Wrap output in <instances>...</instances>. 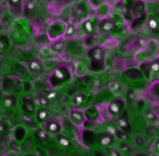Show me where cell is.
<instances>
[{
    "mask_svg": "<svg viewBox=\"0 0 159 156\" xmlns=\"http://www.w3.org/2000/svg\"><path fill=\"white\" fill-rule=\"evenodd\" d=\"M72 80V71L65 64L58 65L48 76V81L52 88H59Z\"/></svg>",
    "mask_w": 159,
    "mask_h": 156,
    "instance_id": "obj_1",
    "label": "cell"
},
{
    "mask_svg": "<svg viewBox=\"0 0 159 156\" xmlns=\"http://www.w3.org/2000/svg\"><path fill=\"white\" fill-rule=\"evenodd\" d=\"M90 59V69L94 71H102L105 66L106 52L101 46H94L88 51Z\"/></svg>",
    "mask_w": 159,
    "mask_h": 156,
    "instance_id": "obj_2",
    "label": "cell"
},
{
    "mask_svg": "<svg viewBox=\"0 0 159 156\" xmlns=\"http://www.w3.org/2000/svg\"><path fill=\"white\" fill-rule=\"evenodd\" d=\"M66 25L67 24L64 21L60 20V19L52 21L47 26V29H46V34H47L48 40L52 42L59 39H61L64 35Z\"/></svg>",
    "mask_w": 159,
    "mask_h": 156,
    "instance_id": "obj_3",
    "label": "cell"
},
{
    "mask_svg": "<svg viewBox=\"0 0 159 156\" xmlns=\"http://www.w3.org/2000/svg\"><path fill=\"white\" fill-rule=\"evenodd\" d=\"M2 88L3 91L8 95H14L15 93L21 90L22 83L21 80L16 76H7L3 79Z\"/></svg>",
    "mask_w": 159,
    "mask_h": 156,
    "instance_id": "obj_4",
    "label": "cell"
},
{
    "mask_svg": "<svg viewBox=\"0 0 159 156\" xmlns=\"http://www.w3.org/2000/svg\"><path fill=\"white\" fill-rule=\"evenodd\" d=\"M100 23V20L94 17H87L81 22V28L84 33L87 36H93L98 32V26Z\"/></svg>",
    "mask_w": 159,
    "mask_h": 156,
    "instance_id": "obj_5",
    "label": "cell"
},
{
    "mask_svg": "<svg viewBox=\"0 0 159 156\" xmlns=\"http://www.w3.org/2000/svg\"><path fill=\"white\" fill-rule=\"evenodd\" d=\"M69 119L72 124L77 127H81V126L84 125L85 121H86L84 110L80 109V108H76V107H73L70 109Z\"/></svg>",
    "mask_w": 159,
    "mask_h": 156,
    "instance_id": "obj_6",
    "label": "cell"
},
{
    "mask_svg": "<svg viewBox=\"0 0 159 156\" xmlns=\"http://www.w3.org/2000/svg\"><path fill=\"white\" fill-rule=\"evenodd\" d=\"M44 131L47 133L48 135H59L61 132V125L60 121L54 119H49L46 122L43 124Z\"/></svg>",
    "mask_w": 159,
    "mask_h": 156,
    "instance_id": "obj_7",
    "label": "cell"
},
{
    "mask_svg": "<svg viewBox=\"0 0 159 156\" xmlns=\"http://www.w3.org/2000/svg\"><path fill=\"white\" fill-rule=\"evenodd\" d=\"M88 10L89 9H88L87 2L80 1V2L75 4L73 12H74L77 18L82 19V21H83L84 19H85L88 17Z\"/></svg>",
    "mask_w": 159,
    "mask_h": 156,
    "instance_id": "obj_8",
    "label": "cell"
},
{
    "mask_svg": "<svg viewBox=\"0 0 159 156\" xmlns=\"http://www.w3.org/2000/svg\"><path fill=\"white\" fill-rule=\"evenodd\" d=\"M125 107V101H123L122 99L117 98L115 100H113L108 104V110H109V113L112 116H117L122 112V109Z\"/></svg>",
    "mask_w": 159,
    "mask_h": 156,
    "instance_id": "obj_9",
    "label": "cell"
},
{
    "mask_svg": "<svg viewBox=\"0 0 159 156\" xmlns=\"http://www.w3.org/2000/svg\"><path fill=\"white\" fill-rule=\"evenodd\" d=\"M97 111H98V116L99 119L102 120H110L112 119V116L109 113L108 110V103L103 102L100 103L96 106Z\"/></svg>",
    "mask_w": 159,
    "mask_h": 156,
    "instance_id": "obj_10",
    "label": "cell"
},
{
    "mask_svg": "<svg viewBox=\"0 0 159 156\" xmlns=\"http://www.w3.org/2000/svg\"><path fill=\"white\" fill-rule=\"evenodd\" d=\"M94 12V17H96L99 20L106 19L109 14L110 6L107 3H102L98 8H96Z\"/></svg>",
    "mask_w": 159,
    "mask_h": 156,
    "instance_id": "obj_11",
    "label": "cell"
},
{
    "mask_svg": "<svg viewBox=\"0 0 159 156\" xmlns=\"http://www.w3.org/2000/svg\"><path fill=\"white\" fill-rule=\"evenodd\" d=\"M65 47V40L63 38L52 41L50 44V51L55 55H61Z\"/></svg>",
    "mask_w": 159,
    "mask_h": 156,
    "instance_id": "obj_12",
    "label": "cell"
},
{
    "mask_svg": "<svg viewBox=\"0 0 159 156\" xmlns=\"http://www.w3.org/2000/svg\"><path fill=\"white\" fill-rule=\"evenodd\" d=\"M36 119L39 124H43L44 122H46L49 119H51V114L49 112V110L44 107L38 109L36 111Z\"/></svg>",
    "mask_w": 159,
    "mask_h": 156,
    "instance_id": "obj_13",
    "label": "cell"
},
{
    "mask_svg": "<svg viewBox=\"0 0 159 156\" xmlns=\"http://www.w3.org/2000/svg\"><path fill=\"white\" fill-rule=\"evenodd\" d=\"M22 110L25 114L32 115L36 112V106L30 97H25L22 100Z\"/></svg>",
    "mask_w": 159,
    "mask_h": 156,
    "instance_id": "obj_14",
    "label": "cell"
},
{
    "mask_svg": "<svg viewBox=\"0 0 159 156\" xmlns=\"http://www.w3.org/2000/svg\"><path fill=\"white\" fill-rule=\"evenodd\" d=\"M8 6L10 9L12 10V12H16L19 15L24 14V3L23 1H20V0H12V1H9Z\"/></svg>",
    "mask_w": 159,
    "mask_h": 156,
    "instance_id": "obj_15",
    "label": "cell"
},
{
    "mask_svg": "<svg viewBox=\"0 0 159 156\" xmlns=\"http://www.w3.org/2000/svg\"><path fill=\"white\" fill-rule=\"evenodd\" d=\"M27 136V130L24 126H22V125H18L15 128V131H14V137L15 139L21 143V142H23L25 140Z\"/></svg>",
    "mask_w": 159,
    "mask_h": 156,
    "instance_id": "obj_16",
    "label": "cell"
},
{
    "mask_svg": "<svg viewBox=\"0 0 159 156\" xmlns=\"http://www.w3.org/2000/svg\"><path fill=\"white\" fill-rule=\"evenodd\" d=\"M113 142V137H112V134H109V133H101L99 135V138H98V143L99 144L103 147H107L109 144H111Z\"/></svg>",
    "mask_w": 159,
    "mask_h": 156,
    "instance_id": "obj_17",
    "label": "cell"
},
{
    "mask_svg": "<svg viewBox=\"0 0 159 156\" xmlns=\"http://www.w3.org/2000/svg\"><path fill=\"white\" fill-rule=\"evenodd\" d=\"M113 28H114V23L109 20V19H103L100 20V23L98 26V31H102V32H109L111 31Z\"/></svg>",
    "mask_w": 159,
    "mask_h": 156,
    "instance_id": "obj_18",
    "label": "cell"
},
{
    "mask_svg": "<svg viewBox=\"0 0 159 156\" xmlns=\"http://www.w3.org/2000/svg\"><path fill=\"white\" fill-rule=\"evenodd\" d=\"M27 66L32 73H39L42 71V65L38 60H32L27 62Z\"/></svg>",
    "mask_w": 159,
    "mask_h": 156,
    "instance_id": "obj_19",
    "label": "cell"
},
{
    "mask_svg": "<svg viewBox=\"0 0 159 156\" xmlns=\"http://www.w3.org/2000/svg\"><path fill=\"white\" fill-rule=\"evenodd\" d=\"M108 87H109L110 92L115 96H120L124 93V90H125L124 87L118 82H110L108 84Z\"/></svg>",
    "mask_w": 159,
    "mask_h": 156,
    "instance_id": "obj_20",
    "label": "cell"
},
{
    "mask_svg": "<svg viewBox=\"0 0 159 156\" xmlns=\"http://www.w3.org/2000/svg\"><path fill=\"white\" fill-rule=\"evenodd\" d=\"M76 32H77V26L73 23H68L66 25V29L64 32V35H63V39L64 40H69L72 39L75 35H76Z\"/></svg>",
    "mask_w": 159,
    "mask_h": 156,
    "instance_id": "obj_21",
    "label": "cell"
},
{
    "mask_svg": "<svg viewBox=\"0 0 159 156\" xmlns=\"http://www.w3.org/2000/svg\"><path fill=\"white\" fill-rule=\"evenodd\" d=\"M3 105L7 108H12L16 105V97L14 95H6V96L2 100Z\"/></svg>",
    "mask_w": 159,
    "mask_h": 156,
    "instance_id": "obj_22",
    "label": "cell"
},
{
    "mask_svg": "<svg viewBox=\"0 0 159 156\" xmlns=\"http://www.w3.org/2000/svg\"><path fill=\"white\" fill-rule=\"evenodd\" d=\"M85 98H86L85 94H77L72 98V103L76 106V108H79L80 106H82L84 103Z\"/></svg>",
    "mask_w": 159,
    "mask_h": 156,
    "instance_id": "obj_23",
    "label": "cell"
},
{
    "mask_svg": "<svg viewBox=\"0 0 159 156\" xmlns=\"http://www.w3.org/2000/svg\"><path fill=\"white\" fill-rule=\"evenodd\" d=\"M56 138H57V142H58L60 146H61L62 148H68V147L71 146L70 140L68 139L66 136H64L62 134H59V135L56 136Z\"/></svg>",
    "mask_w": 159,
    "mask_h": 156,
    "instance_id": "obj_24",
    "label": "cell"
},
{
    "mask_svg": "<svg viewBox=\"0 0 159 156\" xmlns=\"http://www.w3.org/2000/svg\"><path fill=\"white\" fill-rule=\"evenodd\" d=\"M87 66L84 63H77L76 64V68H75V72L78 76H84L87 73Z\"/></svg>",
    "mask_w": 159,
    "mask_h": 156,
    "instance_id": "obj_25",
    "label": "cell"
},
{
    "mask_svg": "<svg viewBox=\"0 0 159 156\" xmlns=\"http://www.w3.org/2000/svg\"><path fill=\"white\" fill-rule=\"evenodd\" d=\"M118 125H119V127H120L121 129H123V130L128 129V128H129V124H128L127 119H126V118H124V117L120 118V119H118Z\"/></svg>",
    "mask_w": 159,
    "mask_h": 156,
    "instance_id": "obj_26",
    "label": "cell"
},
{
    "mask_svg": "<svg viewBox=\"0 0 159 156\" xmlns=\"http://www.w3.org/2000/svg\"><path fill=\"white\" fill-rule=\"evenodd\" d=\"M148 25H149V27L152 30H155L157 28V21L154 17H151L149 18V20H148Z\"/></svg>",
    "mask_w": 159,
    "mask_h": 156,
    "instance_id": "obj_27",
    "label": "cell"
},
{
    "mask_svg": "<svg viewBox=\"0 0 159 156\" xmlns=\"http://www.w3.org/2000/svg\"><path fill=\"white\" fill-rule=\"evenodd\" d=\"M9 131V127L4 122H0V135H6Z\"/></svg>",
    "mask_w": 159,
    "mask_h": 156,
    "instance_id": "obj_28",
    "label": "cell"
},
{
    "mask_svg": "<svg viewBox=\"0 0 159 156\" xmlns=\"http://www.w3.org/2000/svg\"><path fill=\"white\" fill-rule=\"evenodd\" d=\"M107 154H108V156H120L119 152L114 149H109L107 150Z\"/></svg>",
    "mask_w": 159,
    "mask_h": 156,
    "instance_id": "obj_29",
    "label": "cell"
},
{
    "mask_svg": "<svg viewBox=\"0 0 159 156\" xmlns=\"http://www.w3.org/2000/svg\"><path fill=\"white\" fill-rule=\"evenodd\" d=\"M151 69H152V71L153 72H157V71H159V64H158V63H154V64H152V66H151Z\"/></svg>",
    "mask_w": 159,
    "mask_h": 156,
    "instance_id": "obj_30",
    "label": "cell"
},
{
    "mask_svg": "<svg viewBox=\"0 0 159 156\" xmlns=\"http://www.w3.org/2000/svg\"><path fill=\"white\" fill-rule=\"evenodd\" d=\"M39 104L41 105V106H46L47 105V99H46V97H43V96H41L40 98H39Z\"/></svg>",
    "mask_w": 159,
    "mask_h": 156,
    "instance_id": "obj_31",
    "label": "cell"
},
{
    "mask_svg": "<svg viewBox=\"0 0 159 156\" xmlns=\"http://www.w3.org/2000/svg\"><path fill=\"white\" fill-rule=\"evenodd\" d=\"M152 112L155 116L159 117V105H154V106L152 107Z\"/></svg>",
    "mask_w": 159,
    "mask_h": 156,
    "instance_id": "obj_32",
    "label": "cell"
},
{
    "mask_svg": "<svg viewBox=\"0 0 159 156\" xmlns=\"http://www.w3.org/2000/svg\"><path fill=\"white\" fill-rule=\"evenodd\" d=\"M95 156H105V155H103V154H100V153H98V152H97V153L95 154Z\"/></svg>",
    "mask_w": 159,
    "mask_h": 156,
    "instance_id": "obj_33",
    "label": "cell"
}]
</instances>
